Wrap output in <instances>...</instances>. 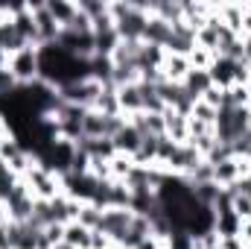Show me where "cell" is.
<instances>
[{"mask_svg": "<svg viewBox=\"0 0 251 249\" xmlns=\"http://www.w3.org/2000/svg\"><path fill=\"white\" fill-rule=\"evenodd\" d=\"M38 76L59 91L64 85L88 79L91 76V64H88V59H79V56L67 53L62 44L56 41V44L38 47Z\"/></svg>", "mask_w": 251, "mask_h": 249, "instance_id": "1", "label": "cell"}, {"mask_svg": "<svg viewBox=\"0 0 251 249\" xmlns=\"http://www.w3.org/2000/svg\"><path fill=\"white\" fill-rule=\"evenodd\" d=\"M102 88H105V85H102L100 79L88 76V79H79V82H73V85L59 88V100H62V103H70V106H79V109H94V103L100 100Z\"/></svg>", "mask_w": 251, "mask_h": 249, "instance_id": "2", "label": "cell"}, {"mask_svg": "<svg viewBox=\"0 0 251 249\" xmlns=\"http://www.w3.org/2000/svg\"><path fill=\"white\" fill-rule=\"evenodd\" d=\"M9 70L18 79V85H29L38 79V47H24L9 56Z\"/></svg>", "mask_w": 251, "mask_h": 249, "instance_id": "3", "label": "cell"}, {"mask_svg": "<svg viewBox=\"0 0 251 249\" xmlns=\"http://www.w3.org/2000/svg\"><path fill=\"white\" fill-rule=\"evenodd\" d=\"M59 44H62L67 53L79 56V59H91L97 53L94 47V32H79V30H62L59 35Z\"/></svg>", "mask_w": 251, "mask_h": 249, "instance_id": "4", "label": "cell"}, {"mask_svg": "<svg viewBox=\"0 0 251 249\" xmlns=\"http://www.w3.org/2000/svg\"><path fill=\"white\" fill-rule=\"evenodd\" d=\"M131 217H134V211H131V208H102L100 232H105V235L111 238V244H117V241H120V235L128 229Z\"/></svg>", "mask_w": 251, "mask_h": 249, "instance_id": "5", "label": "cell"}, {"mask_svg": "<svg viewBox=\"0 0 251 249\" xmlns=\"http://www.w3.org/2000/svg\"><path fill=\"white\" fill-rule=\"evenodd\" d=\"M193 47H196V30H190L184 21L173 24V35H170V41H167L164 50L167 53H176V56H190Z\"/></svg>", "mask_w": 251, "mask_h": 249, "instance_id": "6", "label": "cell"}, {"mask_svg": "<svg viewBox=\"0 0 251 249\" xmlns=\"http://www.w3.org/2000/svg\"><path fill=\"white\" fill-rule=\"evenodd\" d=\"M237 67L240 62H234V59H225V56H216L213 64H210V82L216 85V88H222V91H228L231 85H237Z\"/></svg>", "mask_w": 251, "mask_h": 249, "instance_id": "7", "label": "cell"}, {"mask_svg": "<svg viewBox=\"0 0 251 249\" xmlns=\"http://www.w3.org/2000/svg\"><path fill=\"white\" fill-rule=\"evenodd\" d=\"M164 126H167V138H170L173 144H187L190 141L187 118L178 115L176 109H164Z\"/></svg>", "mask_w": 251, "mask_h": 249, "instance_id": "8", "label": "cell"}, {"mask_svg": "<svg viewBox=\"0 0 251 249\" xmlns=\"http://www.w3.org/2000/svg\"><path fill=\"white\" fill-rule=\"evenodd\" d=\"M243 179V173H240V161L231 156V158H225V161H219V164H213V182L222 187H231L234 182H240Z\"/></svg>", "mask_w": 251, "mask_h": 249, "instance_id": "9", "label": "cell"}, {"mask_svg": "<svg viewBox=\"0 0 251 249\" xmlns=\"http://www.w3.org/2000/svg\"><path fill=\"white\" fill-rule=\"evenodd\" d=\"M111 141H114V147H117V153H120V156H134V153L140 150V144H143V135H140L131 124H126L123 129L111 138Z\"/></svg>", "mask_w": 251, "mask_h": 249, "instance_id": "10", "label": "cell"}, {"mask_svg": "<svg viewBox=\"0 0 251 249\" xmlns=\"http://www.w3.org/2000/svg\"><path fill=\"white\" fill-rule=\"evenodd\" d=\"M170 35H173V27L167 24V21H161V18H149V24H146V30H143V44H158V47H167V41H170Z\"/></svg>", "mask_w": 251, "mask_h": 249, "instance_id": "11", "label": "cell"}, {"mask_svg": "<svg viewBox=\"0 0 251 249\" xmlns=\"http://www.w3.org/2000/svg\"><path fill=\"white\" fill-rule=\"evenodd\" d=\"M164 79L167 82H176V85H181L184 82V76L190 73V62L187 56H176V53H167V59H164Z\"/></svg>", "mask_w": 251, "mask_h": 249, "instance_id": "12", "label": "cell"}, {"mask_svg": "<svg viewBox=\"0 0 251 249\" xmlns=\"http://www.w3.org/2000/svg\"><path fill=\"white\" fill-rule=\"evenodd\" d=\"M213 82H210V73L207 70H190L187 76H184V82H181V88H184V94H187L190 100H201V94Z\"/></svg>", "mask_w": 251, "mask_h": 249, "instance_id": "13", "label": "cell"}, {"mask_svg": "<svg viewBox=\"0 0 251 249\" xmlns=\"http://www.w3.org/2000/svg\"><path fill=\"white\" fill-rule=\"evenodd\" d=\"M164 59H167V50L158 47V44H143L140 53H137V70H152V67H164Z\"/></svg>", "mask_w": 251, "mask_h": 249, "instance_id": "14", "label": "cell"}, {"mask_svg": "<svg viewBox=\"0 0 251 249\" xmlns=\"http://www.w3.org/2000/svg\"><path fill=\"white\" fill-rule=\"evenodd\" d=\"M94 112H100V115H105V118H120V115H123V112H120V100H117V88H114V85H105V88H102L100 100L94 103Z\"/></svg>", "mask_w": 251, "mask_h": 249, "instance_id": "15", "label": "cell"}, {"mask_svg": "<svg viewBox=\"0 0 251 249\" xmlns=\"http://www.w3.org/2000/svg\"><path fill=\"white\" fill-rule=\"evenodd\" d=\"M47 12L56 18V24L64 30V27H70V21L76 18L79 6H76V3H67V0H47Z\"/></svg>", "mask_w": 251, "mask_h": 249, "instance_id": "16", "label": "cell"}, {"mask_svg": "<svg viewBox=\"0 0 251 249\" xmlns=\"http://www.w3.org/2000/svg\"><path fill=\"white\" fill-rule=\"evenodd\" d=\"M64 244H70L73 249H91V229H85L82 223H67L64 226Z\"/></svg>", "mask_w": 251, "mask_h": 249, "instance_id": "17", "label": "cell"}, {"mask_svg": "<svg viewBox=\"0 0 251 249\" xmlns=\"http://www.w3.org/2000/svg\"><path fill=\"white\" fill-rule=\"evenodd\" d=\"M76 223H82L85 229H100V223H102V208L100 205H94V202H82V208H79V217H76Z\"/></svg>", "mask_w": 251, "mask_h": 249, "instance_id": "18", "label": "cell"}, {"mask_svg": "<svg viewBox=\"0 0 251 249\" xmlns=\"http://www.w3.org/2000/svg\"><path fill=\"white\" fill-rule=\"evenodd\" d=\"M213 59H216V53H210V50H204V47H199V44L193 47V53L187 56L190 70H210Z\"/></svg>", "mask_w": 251, "mask_h": 249, "instance_id": "19", "label": "cell"}, {"mask_svg": "<svg viewBox=\"0 0 251 249\" xmlns=\"http://www.w3.org/2000/svg\"><path fill=\"white\" fill-rule=\"evenodd\" d=\"M216 115H219V112H216V109H210V106H207V103H201V100H196V103H193V112H190V118H193V121H201V124H207V126L216 124Z\"/></svg>", "mask_w": 251, "mask_h": 249, "instance_id": "20", "label": "cell"}, {"mask_svg": "<svg viewBox=\"0 0 251 249\" xmlns=\"http://www.w3.org/2000/svg\"><path fill=\"white\" fill-rule=\"evenodd\" d=\"M231 208L240 220H251V196L249 193H234L231 196Z\"/></svg>", "mask_w": 251, "mask_h": 249, "instance_id": "21", "label": "cell"}, {"mask_svg": "<svg viewBox=\"0 0 251 249\" xmlns=\"http://www.w3.org/2000/svg\"><path fill=\"white\" fill-rule=\"evenodd\" d=\"M18 182H21V176H15L12 170H3V173H0V202L9 199V193L18 187Z\"/></svg>", "mask_w": 251, "mask_h": 249, "instance_id": "22", "label": "cell"}, {"mask_svg": "<svg viewBox=\"0 0 251 249\" xmlns=\"http://www.w3.org/2000/svg\"><path fill=\"white\" fill-rule=\"evenodd\" d=\"M15 91H18V79L12 76L9 67H0V100L9 97V94H15Z\"/></svg>", "mask_w": 251, "mask_h": 249, "instance_id": "23", "label": "cell"}, {"mask_svg": "<svg viewBox=\"0 0 251 249\" xmlns=\"http://www.w3.org/2000/svg\"><path fill=\"white\" fill-rule=\"evenodd\" d=\"M201 103H207L210 109H216V112H219V109H222V103H225V91H222V88H216V85H210V88L201 94Z\"/></svg>", "mask_w": 251, "mask_h": 249, "instance_id": "24", "label": "cell"}, {"mask_svg": "<svg viewBox=\"0 0 251 249\" xmlns=\"http://www.w3.org/2000/svg\"><path fill=\"white\" fill-rule=\"evenodd\" d=\"M44 235H47V241L56 247V244H62V241H64V226H62V223H50V226L44 229Z\"/></svg>", "mask_w": 251, "mask_h": 249, "instance_id": "25", "label": "cell"}, {"mask_svg": "<svg viewBox=\"0 0 251 249\" xmlns=\"http://www.w3.org/2000/svg\"><path fill=\"white\" fill-rule=\"evenodd\" d=\"M108 247H114V244H111V238H108L105 232L94 229V232H91V249H108Z\"/></svg>", "mask_w": 251, "mask_h": 249, "instance_id": "26", "label": "cell"}, {"mask_svg": "<svg viewBox=\"0 0 251 249\" xmlns=\"http://www.w3.org/2000/svg\"><path fill=\"white\" fill-rule=\"evenodd\" d=\"M237 238H240L246 247H251V220H243V223H240V235H237Z\"/></svg>", "mask_w": 251, "mask_h": 249, "instance_id": "27", "label": "cell"}, {"mask_svg": "<svg viewBox=\"0 0 251 249\" xmlns=\"http://www.w3.org/2000/svg\"><path fill=\"white\" fill-rule=\"evenodd\" d=\"M219 247L222 249H249L240 238H225V241H219Z\"/></svg>", "mask_w": 251, "mask_h": 249, "instance_id": "28", "label": "cell"}, {"mask_svg": "<svg viewBox=\"0 0 251 249\" xmlns=\"http://www.w3.org/2000/svg\"><path fill=\"white\" fill-rule=\"evenodd\" d=\"M243 56H246V62L251 64V35H246V38H243Z\"/></svg>", "mask_w": 251, "mask_h": 249, "instance_id": "29", "label": "cell"}, {"mask_svg": "<svg viewBox=\"0 0 251 249\" xmlns=\"http://www.w3.org/2000/svg\"><path fill=\"white\" fill-rule=\"evenodd\" d=\"M9 223V208H6V202H0V226H6Z\"/></svg>", "mask_w": 251, "mask_h": 249, "instance_id": "30", "label": "cell"}, {"mask_svg": "<svg viewBox=\"0 0 251 249\" xmlns=\"http://www.w3.org/2000/svg\"><path fill=\"white\" fill-rule=\"evenodd\" d=\"M0 67H9V53L0 47Z\"/></svg>", "mask_w": 251, "mask_h": 249, "instance_id": "31", "label": "cell"}, {"mask_svg": "<svg viewBox=\"0 0 251 249\" xmlns=\"http://www.w3.org/2000/svg\"><path fill=\"white\" fill-rule=\"evenodd\" d=\"M53 249H73V247H70V244H64V241H62V244H56Z\"/></svg>", "mask_w": 251, "mask_h": 249, "instance_id": "32", "label": "cell"}, {"mask_svg": "<svg viewBox=\"0 0 251 249\" xmlns=\"http://www.w3.org/2000/svg\"><path fill=\"white\" fill-rule=\"evenodd\" d=\"M249 135H251V121H249Z\"/></svg>", "mask_w": 251, "mask_h": 249, "instance_id": "33", "label": "cell"}, {"mask_svg": "<svg viewBox=\"0 0 251 249\" xmlns=\"http://www.w3.org/2000/svg\"><path fill=\"white\" fill-rule=\"evenodd\" d=\"M108 249H120V247H108Z\"/></svg>", "mask_w": 251, "mask_h": 249, "instance_id": "34", "label": "cell"}]
</instances>
